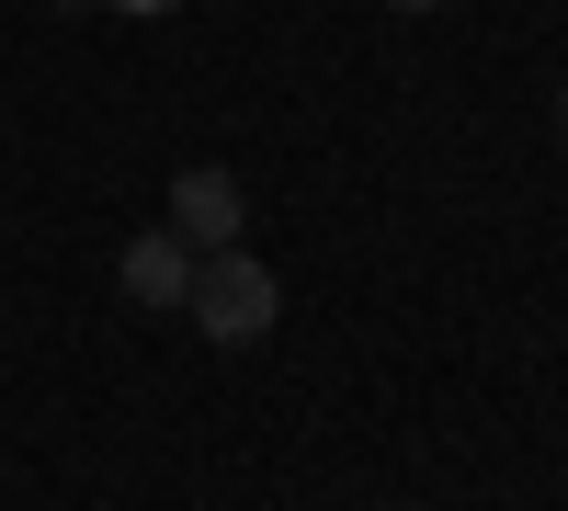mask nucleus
Segmentation results:
<instances>
[{
  "instance_id": "1",
  "label": "nucleus",
  "mask_w": 568,
  "mask_h": 511,
  "mask_svg": "<svg viewBox=\"0 0 568 511\" xmlns=\"http://www.w3.org/2000/svg\"><path fill=\"white\" fill-rule=\"evenodd\" d=\"M182 318H194L216 352H251V341H273L284 285H273V262H251V239L240 251H194V296H182Z\"/></svg>"
},
{
  "instance_id": "2",
  "label": "nucleus",
  "mask_w": 568,
  "mask_h": 511,
  "mask_svg": "<svg viewBox=\"0 0 568 511\" xmlns=\"http://www.w3.org/2000/svg\"><path fill=\"white\" fill-rule=\"evenodd\" d=\"M171 239H182V251H240V239H251V205H240V182H227L216 160L171 171Z\"/></svg>"
},
{
  "instance_id": "3",
  "label": "nucleus",
  "mask_w": 568,
  "mask_h": 511,
  "mask_svg": "<svg viewBox=\"0 0 568 511\" xmlns=\"http://www.w3.org/2000/svg\"><path fill=\"white\" fill-rule=\"evenodd\" d=\"M114 285H125L136 307H182V296H194V251H182L171 227H149V239L114 251Z\"/></svg>"
},
{
  "instance_id": "4",
  "label": "nucleus",
  "mask_w": 568,
  "mask_h": 511,
  "mask_svg": "<svg viewBox=\"0 0 568 511\" xmlns=\"http://www.w3.org/2000/svg\"><path fill=\"white\" fill-rule=\"evenodd\" d=\"M103 12H182V0H103Z\"/></svg>"
},
{
  "instance_id": "5",
  "label": "nucleus",
  "mask_w": 568,
  "mask_h": 511,
  "mask_svg": "<svg viewBox=\"0 0 568 511\" xmlns=\"http://www.w3.org/2000/svg\"><path fill=\"white\" fill-rule=\"evenodd\" d=\"M387 12H444V0H387Z\"/></svg>"
},
{
  "instance_id": "6",
  "label": "nucleus",
  "mask_w": 568,
  "mask_h": 511,
  "mask_svg": "<svg viewBox=\"0 0 568 511\" xmlns=\"http://www.w3.org/2000/svg\"><path fill=\"white\" fill-rule=\"evenodd\" d=\"M557 136H568V91H557Z\"/></svg>"
}]
</instances>
